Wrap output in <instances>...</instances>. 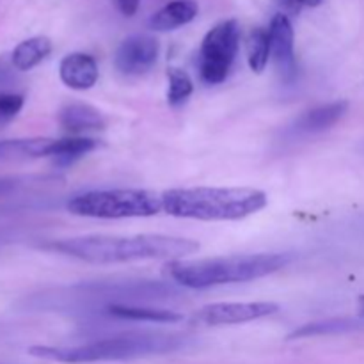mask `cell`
<instances>
[{"mask_svg": "<svg viewBox=\"0 0 364 364\" xmlns=\"http://www.w3.org/2000/svg\"><path fill=\"white\" fill-rule=\"evenodd\" d=\"M45 249L82 262L105 265V263H128L142 262V259H180L199 251V244L191 238L169 237V235H134V237L87 235V237L50 242Z\"/></svg>", "mask_w": 364, "mask_h": 364, "instance_id": "obj_1", "label": "cell"}, {"mask_svg": "<svg viewBox=\"0 0 364 364\" xmlns=\"http://www.w3.org/2000/svg\"><path fill=\"white\" fill-rule=\"evenodd\" d=\"M269 198L249 187L171 188L162 194V210L180 219L238 220L263 210Z\"/></svg>", "mask_w": 364, "mask_h": 364, "instance_id": "obj_2", "label": "cell"}, {"mask_svg": "<svg viewBox=\"0 0 364 364\" xmlns=\"http://www.w3.org/2000/svg\"><path fill=\"white\" fill-rule=\"evenodd\" d=\"M290 263L288 255H233L206 259H174L167 263V276L194 290L245 283L277 272Z\"/></svg>", "mask_w": 364, "mask_h": 364, "instance_id": "obj_3", "label": "cell"}, {"mask_svg": "<svg viewBox=\"0 0 364 364\" xmlns=\"http://www.w3.org/2000/svg\"><path fill=\"white\" fill-rule=\"evenodd\" d=\"M178 340L160 334H121L105 338L78 347H31L28 354L48 361L80 364L96 361H123L142 355L166 352L176 345Z\"/></svg>", "mask_w": 364, "mask_h": 364, "instance_id": "obj_4", "label": "cell"}, {"mask_svg": "<svg viewBox=\"0 0 364 364\" xmlns=\"http://www.w3.org/2000/svg\"><path fill=\"white\" fill-rule=\"evenodd\" d=\"M73 215L95 219H128L151 217L162 212V194L141 188H110L91 191L68 201Z\"/></svg>", "mask_w": 364, "mask_h": 364, "instance_id": "obj_5", "label": "cell"}, {"mask_svg": "<svg viewBox=\"0 0 364 364\" xmlns=\"http://www.w3.org/2000/svg\"><path fill=\"white\" fill-rule=\"evenodd\" d=\"M240 45L237 20H224L210 28L199 50V75L210 85L220 84L230 75Z\"/></svg>", "mask_w": 364, "mask_h": 364, "instance_id": "obj_6", "label": "cell"}, {"mask_svg": "<svg viewBox=\"0 0 364 364\" xmlns=\"http://www.w3.org/2000/svg\"><path fill=\"white\" fill-rule=\"evenodd\" d=\"M160 45L156 38L148 34H134L123 39L116 50L114 64L117 71L127 77H139L144 75L155 66L159 59Z\"/></svg>", "mask_w": 364, "mask_h": 364, "instance_id": "obj_7", "label": "cell"}, {"mask_svg": "<svg viewBox=\"0 0 364 364\" xmlns=\"http://www.w3.org/2000/svg\"><path fill=\"white\" fill-rule=\"evenodd\" d=\"M276 311H279L276 302H219L205 306L198 313V320L206 326H233L265 318Z\"/></svg>", "mask_w": 364, "mask_h": 364, "instance_id": "obj_8", "label": "cell"}, {"mask_svg": "<svg viewBox=\"0 0 364 364\" xmlns=\"http://www.w3.org/2000/svg\"><path fill=\"white\" fill-rule=\"evenodd\" d=\"M270 38V57L284 82L294 80L295 70V50H294V27L287 14L277 13L272 18L269 27Z\"/></svg>", "mask_w": 364, "mask_h": 364, "instance_id": "obj_9", "label": "cell"}, {"mask_svg": "<svg viewBox=\"0 0 364 364\" xmlns=\"http://www.w3.org/2000/svg\"><path fill=\"white\" fill-rule=\"evenodd\" d=\"M59 75L68 87L85 91L98 82V64L89 53L73 52L60 60Z\"/></svg>", "mask_w": 364, "mask_h": 364, "instance_id": "obj_10", "label": "cell"}, {"mask_svg": "<svg viewBox=\"0 0 364 364\" xmlns=\"http://www.w3.org/2000/svg\"><path fill=\"white\" fill-rule=\"evenodd\" d=\"M198 13L199 6L196 0H173L149 16L148 27L156 32H169L191 23Z\"/></svg>", "mask_w": 364, "mask_h": 364, "instance_id": "obj_11", "label": "cell"}, {"mask_svg": "<svg viewBox=\"0 0 364 364\" xmlns=\"http://www.w3.org/2000/svg\"><path fill=\"white\" fill-rule=\"evenodd\" d=\"M59 123L70 134H84V132L105 128V119L100 114V110L82 102L64 105L59 112Z\"/></svg>", "mask_w": 364, "mask_h": 364, "instance_id": "obj_12", "label": "cell"}, {"mask_svg": "<svg viewBox=\"0 0 364 364\" xmlns=\"http://www.w3.org/2000/svg\"><path fill=\"white\" fill-rule=\"evenodd\" d=\"M348 102L340 100V102L327 103V105H320L316 109L308 110L302 114L297 121V130L308 132V134H315V132H323L327 128L334 127L341 117L347 114Z\"/></svg>", "mask_w": 364, "mask_h": 364, "instance_id": "obj_13", "label": "cell"}, {"mask_svg": "<svg viewBox=\"0 0 364 364\" xmlns=\"http://www.w3.org/2000/svg\"><path fill=\"white\" fill-rule=\"evenodd\" d=\"M52 144L53 139L48 137L9 139V141H0V162L50 156Z\"/></svg>", "mask_w": 364, "mask_h": 364, "instance_id": "obj_14", "label": "cell"}, {"mask_svg": "<svg viewBox=\"0 0 364 364\" xmlns=\"http://www.w3.org/2000/svg\"><path fill=\"white\" fill-rule=\"evenodd\" d=\"M50 52H52V41L46 36H34L14 46L9 59L14 70L28 71L43 63Z\"/></svg>", "mask_w": 364, "mask_h": 364, "instance_id": "obj_15", "label": "cell"}, {"mask_svg": "<svg viewBox=\"0 0 364 364\" xmlns=\"http://www.w3.org/2000/svg\"><path fill=\"white\" fill-rule=\"evenodd\" d=\"M109 313L116 318L130 320V322H151V323H176L183 320V315L169 309L155 308H135V306L114 304L109 308Z\"/></svg>", "mask_w": 364, "mask_h": 364, "instance_id": "obj_16", "label": "cell"}, {"mask_svg": "<svg viewBox=\"0 0 364 364\" xmlns=\"http://www.w3.org/2000/svg\"><path fill=\"white\" fill-rule=\"evenodd\" d=\"M98 146V141L89 137H64L53 139L50 156L55 159L59 166H70L75 160L84 156L85 153L92 151Z\"/></svg>", "mask_w": 364, "mask_h": 364, "instance_id": "obj_17", "label": "cell"}, {"mask_svg": "<svg viewBox=\"0 0 364 364\" xmlns=\"http://www.w3.org/2000/svg\"><path fill=\"white\" fill-rule=\"evenodd\" d=\"M363 323L352 318H331L323 320V322L308 323L302 326L301 329H295L294 333L288 336V340H301V338L309 336H322V334H338V333H348V331L361 329Z\"/></svg>", "mask_w": 364, "mask_h": 364, "instance_id": "obj_18", "label": "cell"}, {"mask_svg": "<svg viewBox=\"0 0 364 364\" xmlns=\"http://www.w3.org/2000/svg\"><path fill=\"white\" fill-rule=\"evenodd\" d=\"M270 57V38L269 28L256 27L247 38V63L252 71L262 73L269 64Z\"/></svg>", "mask_w": 364, "mask_h": 364, "instance_id": "obj_19", "label": "cell"}, {"mask_svg": "<svg viewBox=\"0 0 364 364\" xmlns=\"http://www.w3.org/2000/svg\"><path fill=\"white\" fill-rule=\"evenodd\" d=\"M167 78H169V91H167V102L171 107H178L188 100V96L194 91L191 77L187 71L181 68H169L167 70Z\"/></svg>", "mask_w": 364, "mask_h": 364, "instance_id": "obj_20", "label": "cell"}, {"mask_svg": "<svg viewBox=\"0 0 364 364\" xmlns=\"http://www.w3.org/2000/svg\"><path fill=\"white\" fill-rule=\"evenodd\" d=\"M23 95H18L13 91L0 92V123H6V121L18 116V112L23 109Z\"/></svg>", "mask_w": 364, "mask_h": 364, "instance_id": "obj_21", "label": "cell"}, {"mask_svg": "<svg viewBox=\"0 0 364 364\" xmlns=\"http://www.w3.org/2000/svg\"><path fill=\"white\" fill-rule=\"evenodd\" d=\"M322 0H274L277 7L281 9V13L287 14V16H295V14L301 13L304 7H315Z\"/></svg>", "mask_w": 364, "mask_h": 364, "instance_id": "obj_22", "label": "cell"}, {"mask_svg": "<svg viewBox=\"0 0 364 364\" xmlns=\"http://www.w3.org/2000/svg\"><path fill=\"white\" fill-rule=\"evenodd\" d=\"M14 80L13 77V64L6 63L4 59H0V92H6V85H9Z\"/></svg>", "mask_w": 364, "mask_h": 364, "instance_id": "obj_23", "label": "cell"}, {"mask_svg": "<svg viewBox=\"0 0 364 364\" xmlns=\"http://www.w3.org/2000/svg\"><path fill=\"white\" fill-rule=\"evenodd\" d=\"M114 4H116L117 11L121 14H124V16H134L137 13L141 0H114Z\"/></svg>", "mask_w": 364, "mask_h": 364, "instance_id": "obj_24", "label": "cell"}, {"mask_svg": "<svg viewBox=\"0 0 364 364\" xmlns=\"http://www.w3.org/2000/svg\"><path fill=\"white\" fill-rule=\"evenodd\" d=\"M358 309H359V313H361V316H364V295H361V297H359Z\"/></svg>", "mask_w": 364, "mask_h": 364, "instance_id": "obj_25", "label": "cell"}]
</instances>
